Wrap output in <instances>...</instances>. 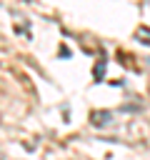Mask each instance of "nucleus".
I'll list each match as a JSON object with an SVG mask.
<instances>
[{"label":"nucleus","mask_w":150,"mask_h":160,"mask_svg":"<svg viewBox=\"0 0 150 160\" xmlns=\"http://www.w3.org/2000/svg\"><path fill=\"white\" fill-rule=\"evenodd\" d=\"M92 120H95V125H105L102 120H112V115L110 112H92Z\"/></svg>","instance_id":"nucleus-1"},{"label":"nucleus","mask_w":150,"mask_h":160,"mask_svg":"<svg viewBox=\"0 0 150 160\" xmlns=\"http://www.w3.org/2000/svg\"><path fill=\"white\" fill-rule=\"evenodd\" d=\"M138 35H140V38L145 35V42H142V45H150V32H148V28H140V30H138Z\"/></svg>","instance_id":"nucleus-2"}]
</instances>
